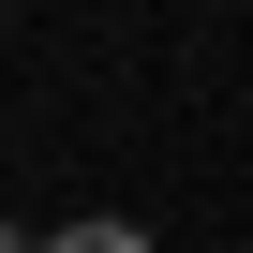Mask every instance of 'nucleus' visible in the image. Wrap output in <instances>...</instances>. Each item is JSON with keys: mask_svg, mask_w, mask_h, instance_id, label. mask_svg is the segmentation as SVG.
I'll use <instances>...</instances> for the list:
<instances>
[{"mask_svg": "<svg viewBox=\"0 0 253 253\" xmlns=\"http://www.w3.org/2000/svg\"><path fill=\"white\" fill-rule=\"evenodd\" d=\"M45 253H149V223H104V209H89V223H60Z\"/></svg>", "mask_w": 253, "mask_h": 253, "instance_id": "f257e3e1", "label": "nucleus"}, {"mask_svg": "<svg viewBox=\"0 0 253 253\" xmlns=\"http://www.w3.org/2000/svg\"><path fill=\"white\" fill-rule=\"evenodd\" d=\"M0 253H30V238H15V223H0Z\"/></svg>", "mask_w": 253, "mask_h": 253, "instance_id": "f03ea898", "label": "nucleus"}]
</instances>
